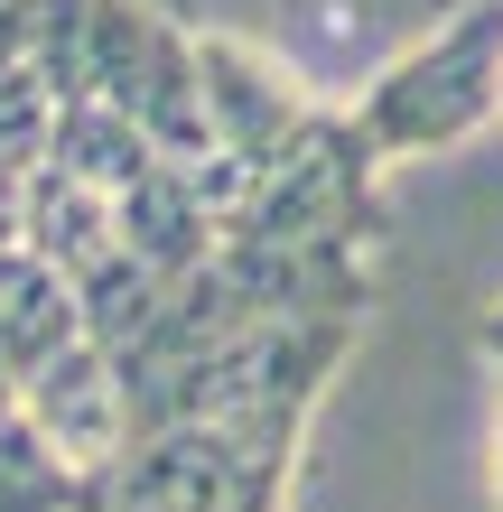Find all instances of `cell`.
I'll return each instance as SVG.
<instances>
[{"instance_id": "2", "label": "cell", "mask_w": 503, "mask_h": 512, "mask_svg": "<svg viewBox=\"0 0 503 512\" xmlns=\"http://www.w3.org/2000/svg\"><path fill=\"white\" fill-rule=\"evenodd\" d=\"M494 122H503V94H494Z\"/></svg>"}, {"instance_id": "1", "label": "cell", "mask_w": 503, "mask_h": 512, "mask_svg": "<svg viewBox=\"0 0 503 512\" xmlns=\"http://www.w3.org/2000/svg\"><path fill=\"white\" fill-rule=\"evenodd\" d=\"M494 94H503V0L457 10L438 38L410 47L401 66H382L373 94H364V112H354V131H364L373 159L448 149V140H466L476 122H494Z\"/></svg>"}]
</instances>
